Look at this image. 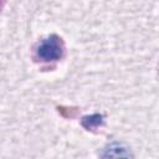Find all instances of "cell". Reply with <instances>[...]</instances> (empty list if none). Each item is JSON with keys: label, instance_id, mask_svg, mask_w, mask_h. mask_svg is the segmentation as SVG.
<instances>
[{"label": "cell", "instance_id": "cell-1", "mask_svg": "<svg viewBox=\"0 0 159 159\" xmlns=\"http://www.w3.org/2000/svg\"><path fill=\"white\" fill-rule=\"evenodd\" d=\"M63 41L57 35H51L42 40L36 48V57L42 62H55L63 56Z\"/></svg>", "mask_w": 159, "mask_h": 159}]
</instances>
